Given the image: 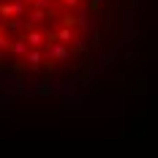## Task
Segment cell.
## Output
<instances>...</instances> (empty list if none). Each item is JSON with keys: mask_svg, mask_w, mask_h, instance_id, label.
Returning a JSON list of instances; mask_svg holds the SVG:
<instances>
[{"mask_svg": "<svg viewBox=\"0 0 158 158\" xmlns=\"http://www.w3.org/2000/svg\"><path fill=\"white\" fill-rule=\"evenodd\" d=\"M136 0H0V79L90 85L123 60Z\"/></svg>", "mask_w": 158, "mask_h": 158, "instance_id": "6da1fadb", "label": "cell"}]
</instances>
